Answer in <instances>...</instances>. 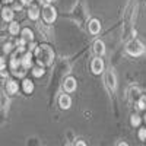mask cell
I'll use <instances>...</instances> for the list:
<instances>
[{
	"label": "cell",
	"instance_id": "cell-1",
	"mask_svg": "<svg viewBox=\"0 0 146 146\" xmlns=\"http://www.w3.org/2000/svg\"><path fill=\"white\" fill-rule=\"evenodd\" d=\"M35 56H36V60H38V63L42 66H47V64H51L53 58H54V53L53 50L48 45H40L35 48Z\"/></svg>",
	"mask_w": 146,
	"mask_h": 146
},
{
	"label": "cell",
	"instance_id": "cell-2",
	"mask_svg": "<svg viewBox=\"0 0 146 146\" xmlns=\"http://www.w3.org/2000/svg\"><path fill=\"white\" fill-rule=\"evenodd\" d=\"M127 51L129 54L131 56H140L143 51H145V48H143V44L137 40H131L129 44H127Z\"/></svg>",
	"mask_w": 146,
	"mask_h": 146
},
{
	"label": "cell",
	"instance_id": "cell-3",
	"mask_svg": "<svg viewBox=\"0 0 146 146\" xmlns=\"http://www.w3.org/2000/svg\"><path fill=\"white\" fill-rule=\"evenodd\" d=\"M42 16H44V21L48 22V23H51L56 21L57 18V12L53 6H45L44 7V12H42Z\"/></svg>",
	"mask_w": 146,
	"mask_h": 146
},
{
	"label": "cell",
	"instance_id": "cell-4",
	"mask_svg": "<svg viewBox=\"0 0 146 146\" xmlns=\"http://www.w3.org/2000/svg\"><path fill=\"white\" fill-rule=\"evenodd\" d=\"M105 85H107V88L110 92H113L117 86V82H115V75H114V72H107L105 73Z\"/></svg>",
	"mask_w": 146,
	"mask_h": 146
},
{
	"label": "cell",
	"instance_id": "cell-5",
	"mask_svg": "<svg viewBox=\"0 0 146 146\" xmlns=\"http://www.w3.org/2000/svg\"><path fill=\"white\" fill-rule=\"evenodd\" d=\"M91 67H92V72L95 73V75L102 73V70H104V62H102V58H100V57L98 58H94Z\"/></svg>",
	"mask_w": 146,
	"mask_h": 146
},
{
	"label": "cell",
	"instance_id": "cell-6",
	"mask_svg": "<svg viewBox=\"0 0 146 146\" xmlns=\"http://www.w3.org/2000/svg\"><path fill=\"white\" fill-rule=\"evenodd\" d=\"M58 104H60V107H62L63 110H69V108H70V105H72V100H70V96H69V95H66V94H63V95L58 98Z\"/></svg>",
	"mask_w": 146,
	"mask_h": 146
},
{
	"label": "cell",
	"instance_id": "cell-7",
	"mask_svg": "<svg viewBox=\"0 0 146 146\" xmlns=\"http://www.w3.org/2000/svg\"><path fill=\"white\" fill-rule=\"evenodd\" d=\"M76 86H78V83H76V79H73V78H67L64 80V89L67 92H73V91H76Z\"/></svg>",
	"mask_w": 146,
	"mask_h": 146
},
{
	"label": "cell",
	"instance_id": "cell-8",
	"mask_svg": "<svg viewBox=\"0 0 146 146\" xmlns=\"http://www.w3.org/2000/svg\"><path fill=\"white\" fill-rule=\"evenodd\" d=\"M31 58H32L31 53H25V54H23V57L21 58V64H22L23 69H29L32 66V60Z\"/></svg>",
	"mask_w": 146,
	"mask_h": 146
},
{
	"label": "cell",
	"instance_id": "cell-9",
	"mask_svg": "<svg viewBox=\"0 0 146 146\" xmlns=\"http://www.w3.org/2000/svg\"><path fill=\"white\" fill-rule=\"evenodd\" d=\"M101 31V23L100 21H96V19H92L89 22V32L91 34H98Z\"/></svg>",
	"mask_w": 146,
	"mask_h": 146
},
{
	"label": "cell",
	"instance_id": "cell-10",
	"mask_svg": "<svg viewBox=\"0 0 146 146\" xmlns=\"http://www.w3.org/2000/svg\"><path fill=\"white\" fill-rule=\"evenodd\" d=\"M94 50H95L96 54L101 57V56L105 53V44H104L102 41H95V44H94Z\"/></svg>",
	"mask_w": 146,
	"mask_h": 146
},
{
	"label": "cell",
	"instance_id": "cell-11",
	"mask_svg": "<svg viewBox=\"0 0 146 146\" xmlns=\"http://www.w3.org/2000/svg\"><path fill=\"white\" fill-rule=\"evenodd\" d=\"M28 16H29V19H32V21L38 19V18H40V9H38V6H31V7H29V12H28Z\"/></svg>",
	"mask_w": 146,
	"mask_h": 146
},
{
	"label": "cell",
	"instance_id": "cell-12",
	"mask_svg": "<svg viewBox=\"0 0 146 146\" xmlns=\"http://www.w3.org/2000/svg\"><path fill=\"white\" fill-rule=\"evenodd\" d=\"M2 18L5 21H10L12 22V19H13V10L9 9V7H3L2 9Z\"/></svg>",
	"mask_w": 146,
	"mask_h": 146
},
{
	"label": "cell",
	"instance_id": "cell-13",
	"mask_svg": "<svg viewBox=\"0 0 146 146\" xmlns=\"http://www.w3.org/2000/svg\"><path fill=\"white\" fill-rule=\"evenodd\" d=\"M6 89H7V92H9V94H16V92H18V89H19V86H18V82H15V80H10V82H7V85H6Z\"/></svg>",
	"mask_w": 146,
	"mask_h": 146
},
{
	"label": "cell",
	"instance_id": "cell-14",
	"mask_svg": "<svg viewBox=\"0 0 146 146\" xmlns=\"http://www.w3.org/2000/svg\"><path fill=\"white\" fill-rule=\"evenodd\" d=\"M22 40H23V41H34V34H32V31L28 29V28L23 29V31H22Z\"/></svg>",
	"mask_w": 146,
	"mask_h": 146
},
{
	"label": "cell",
	"instance_id": "cell-15",
	"mask_svg": "<svg viewBox=\"0 0 146 146\" xmlns=\"http://www.w3.org/2000/svg\"><path fill=\"white\" fill-rule=\"evenodd\" d=\"M23 91H25L27 94H31L32 91H34V83L31 82V80H23Z\"/></svg>",
	"mask_w": 146,
	"mask_h": 146
},
{
	"label": "cell",
	"instance_id": "cell-16",
	"mask_svg": "<svg viewBox=\"0 0 146 146\" xmlns=\"http://www.w3.org/2000/svg\"><path fill=\"white\" fill-rule=\"evenodd\" d=\"M9 32L13 34V35H16V34L19 32V23L12 21V22H10V27H9Z\"/></svg>",
	"mask_w": 146,
	"mask_h": 146
},
{
	"label": "cell",
	"instance_id": "cell-17",
	"mask_svg": "<svg viewBox=\"0 0 146 146\" xmlns=\"http://www.w3.org/2000/svg\"><path fill=\"white\" fill-rule=\"evenodd\" d=\"M19 64H21V60H18V57H16V56L10 60V67H12V70H13V72H15V70H18Z\"/></svg>",
	"mask_w": 146,
	"mask_h": 146
},
{
	"label": "cell",
	"instance_id": "cell-18",
	"mask_svg": "<svg viewBox=\"0 0 146 146\" xmlns=\"http://www.w3.org/2000/svg\"><path fill=\"white\" fill-rule=\"evenodd\" d=\"M32 75H34L35 78H40V76H42V75H44V69H42L41 66H38V67H34V70H32Z\"/></svg>",
	"mask_w": 146,
	"mask_h": 146
},
{
	"label": "cell",
	"instance_id": "cell-19",
	"mask_svg": "<svg viewBox=\"0 0 146 146\" xmlns=\"http://www.w3.org/2000/svg\"><path fill=\"white\" fill-rule=\"evenodd\" d=\"M140 117L137 115V114H133L131 115V118H130V123H131V126H139L140 124Z\"/></svg>",
	"mask_w": 146,
	"mask_h": 146
},
{
	"label": "cell",
	"instance_id": "cell-20",
	"mask_svg": "<svg viewBox=\"0 0 146 146\" xmlns=\"http://www.w3.org/2000/svg\"><path fill=\"white\" fill-rule=\"evenodd\" d=\"M137 108H140V110H145V108H146V96H142V98L139 100Z\"/></svg>",
	"mask_w": 146,
	"mask_h": 146
},
{
	"label": "cell",
	"instance_id": "cell-21",
	"mask_svg": "<svg viewBox=\"0 0 146 146\" xmlns=\"http://www.w3.org/2000/svg\"><path fill=\"white\" fill-rule=\"evenodd\" d=\"M16 45H18V50H19V51H23V50H25V41H23L22 38H21L19 41H16Z\"/></svg>",
	"mask_w": 146,
	"mask_h": 146
},
{
	"label": "cell",
	"instance_id": "cell-22",
	"mask_svg": "<svg viewBox=\"0 0 146 146\" xmlns=\"http://www.w3.org/2000/svg\"><path fill=\"white\" fill-rule=\"evenodd\" d=\"M139 139L140 140H146V129H140L139 130Z\"/></svg>",
	"mask_w": 146,
	"mask_h": 146
},
{
	"label": "cell",
	"instance_id": "cell-23",
	"mask_svg": "<svg viewBox=\"0 0 146 146\" xmlns=\"http://www.w3.org/2000/svg\"><path fill=\"white\" fill-rule=\"evenodd\" d=\"M12 48H13V45H12L10 42H6L5 47H3V51H5V53H10V51H12Z\"/></svg>",
	"mask_w": 146,
	"mask_h": 146
},
{
	"label": "cell",
	"instance_id": "cell-24",
	"mask_svg": "<svg viewBox=\"0 0 146 146\" xmlns=\"http://www.w3.org/2000/svg\"><path fill=\"white\" fill-rule=\"evenodd\" d=\"M38 2H40L44 7H45V6H50V0H38Z\"/></svg>",
	"mask_w": 146,
	"mask_h": 146
},
{
	"label": "cell",
	"instance_id": "cell-25",
	"mask_svg": "<svg viewBox=\"0 0 146 146\" xmlns=\"http://www.w3.org/2000/svg\"><path fill=\"white\" fill-rule=\"evenodd\" d=\"M5 66H6V63H5V58L0 57V70H3V69H5Z\"/></svg>",
	"mask_w": 146,
	"mask_h": 146
},
{
	"label": "cell",
	"instance_id": "cell-26",
	"mask_svg": "<svg viewBox=\"0 0 146 146\" xmlns=\"http://www.w3.org/2000/svg\"><path fill=\"white\" fill-rule=\"evenodd\" d=\"M76 146H86V143H85L83 140H79V142L76 143Z\"/></svg>",
	"mask_w": 146,
	"mask_h": 146
},
{
	"label": "cell",
	"instance_id": "cell-27",
	"mask_svg": "<svg viewBox=\"0 0 146 146\" xmlns=\"http://www.w3.org/2000/svg\"><path fill=\"white\" fill-rule=\"evenodd\" d=\"M118 146H129V145H127V143H126V142H121V143H120V145H118Z\"/></svg>",
	"mask_w": 146,
	"mask_h": 146
},
{
	"label": "cell",
	"instance_id": "cell-28",
	"mask_svg": "<svg viewBox=\"0 0 146 146\" xmlns=\"http://www.w3.org/2000/svg\"><path fill=\"white\" fill-rule=\"evenodd\" d=\"M28 2H29V3H31V2H32V0H28Z\"/></svg>",
	"mask_w": 146,
	"mask_h": 146
},
{
	"label": "cell",
	"instance_id": "cell-29",
	"mask_svg": "<svg viewBox=\"0 0 146 146\" xmlns=\"http://www.w3.org/2000/svg\"><path fill=\"white\" fill-rule=\"evenodd\" d=\"M51 2H54V0H50V3H51Z\"/></svg>",
	"mask_w": 146,
	"mask_h": 146
},
{
	"label": "cell",
	"instance_id": "cell-30",
	"mask_svg": "<svg viewBox=\"0 0 146 146\" xmlns=\"http://www.w3.org/2000/svg\"><path fill=\"white\" fill-rule=\"evenodd\" d=\"M145 121H146V115H145Z\"/></svg>",
	"mask_w": 146,
	"mask_h": 146
}]
</instances>
